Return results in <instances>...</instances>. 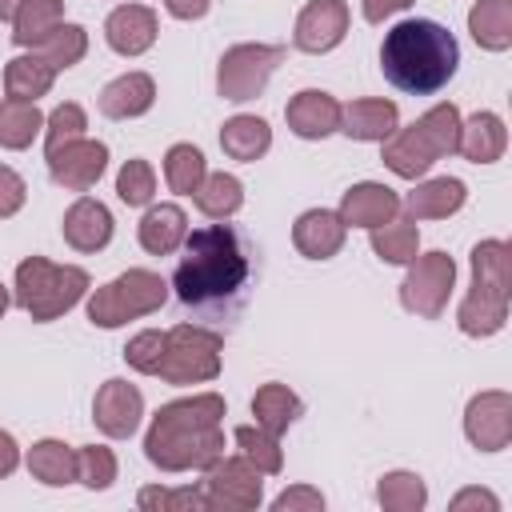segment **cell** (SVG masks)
Here are the masks:
<instances>
[{
    "instance_id": "1",
    "label": "cell",
    "mask_w": 512,
    "mask_h": 512,
    "mask_svg": "<svg viewBox=\"0 0 512 512\" xmlns=\"http://www.w3.org/2000/svg\"><path fill=\"white\" fill-rule=\"evenodd\" d=\"M252 244L232 224H204L184 236V256L172 272L176 300L204 316H232L248 300Z\"/></svg>"
},
{
    "instance_id": "2",
    "label": "cell",
    "mask_w": 512,
    "mask_h": 512,
    "mask_svg": "<svg viewBox=\"0 0 512 512\" xmlns=\"http://www.w3.org/2000/svg\"><path fill=\"white\" fill-rule=\"evenodd\" d=\"M224 396L200 392L188 400L164 404L144 436V456L160 472H192L208 468L212 460L224 456Z\"/></svg>"
},
{
    "instance_id": "3",
    "label": "cell",
    "mask_w": 512,
    "mask_h": 512,
    "mask_svg": "<svg viewBox=\"0 0 512 512\" xmlns=\"http://www.w3.org/2000/svg\"><path fill=\"white\" fill-rule=\"evenodd\" d=\"M460 64L456 36L436 20H400L380 44V72L408 96L440 92Z\"/></svg>"
},
{
    "instance_id": "4",
    "label": "cell",
    "mask_w": 512,
    "mask_h": 512,
    "mask_svg": "<svg viewBox=\"0 0 512 512\" xmlns=\"http://www.w3.org/2000/svg\"><path fill=\"white\" fill-rule=\"evenodd\" d=\"M508 296H512V248L504 240H480L472 248V292L456 312L460 332L496 336L508 320Z\"/></svg>"
},
{
    "instance_id": "5",
    "label": "cell",
    "mask_w": 512,
    "mask_h": 512,
    "mask_svg": "<svg viewBox=\"0 0 512 512\" xmlns=\"http://www.w3.org/2000/svg\"><path fill=\"white\" fill-rule=\"evenodd\" d=\"M456 136H460V112H456V104H436L416 124H408V128H400V132L388 136L384 164L396 176L416 180L436 160H444V156L456 152Z\"/></svg>"
},
{
    "instance_id": "6",
    "label": "cell",
    "mask_w": 512,
    "mask_h": 512,
    "mask_svg": "<svg viewBox=\"0 0 512 512\" xmlns=\"http://www.w3.org/2000/svg\"><path fill=\"white\" fill-rule=\"evenodd\" d=\"M84 292H88V272L76 264H52L44 256H28L16 264V292L12 296L40 324L76 308Z\"/></svg>"
},
{
    "instance_id": "7",
    "label": "cell",
    "mask_w": 512,
    "mask_h": 512,
    "mask_svg": "<svg viewBox=\"0 0 512 512\" xmlns=\"http://www.w3.org/2000/svg\"><path fill=\"white\" fill-rule=\"evenodd\" d=\"M168 300V284L148 272V268H128L116 280H108L104 288H96L88 296V320L96 328H120L136 316L160 312V304Z\"/></svg>"
},
{
    "instance_id": "8",
    "label": "cell",
    "mask_w": 512,
    "mask_h": 512,
    "mask_svg": "<svg viewBox=\"0 0 512 512\" xmlns=\"http://www.w3.org/2000/svg\"><path fill=\"white\" fill-rule=\"evenodd\" d=\"M220 352L224 340L196 324H176L164 332V356L156 376L164 384H204L220 376Z\"/></svg>"
},
{
    "instance_id": "9",
    "label": "cell",
    "mask_w": 512,
    "mask_h": 512,
    "mask_svg": "<svg viewBox=\"0 0 512 512\" xmlns=\"http://www.w3.org/2000/svg\"><path fill=\"white\" fill-rule=\"evenodd\" d=\"M284 60V48L280 44H236L220 56V68H216V88L224 100H256L268 84V76L276 72V64Z\"/></svg>"
},
{
    "instance_id": "10",
    "label": "cell",
    "mask_w": 512,
    "mask_h": 512,
    "mask_svg": "<svg viewBox=\"0 0 512 512\" xmlns=\"http://www.w3.org/2000/svg\"><path fill=\"white\" fill-rule=\"evenodd\" d=\"M456 288V260L448 252H416V260L408 264V276L400 284V300L408 312L424 316V320H436L448 304Z\"/></svg>"
},
{
    "instance_id": "11",
    "label": "cell",
    "mask_w": 512,
    "mask_h": 512,
    "mask_svg": "<svg viewBox=\"0 0 512 512\" xmlns=\"http://www.w3.org/2000/svg\"><path fill=\"white\" fill-rule=\"evenodd\" d=\"M204 500L216 512H248L260 508L264 500V472L256 464H248L244 456H220L204 468Z\"/></svg>"
},
{
    "instance_id": "12",
    "label": "cell",
    "mask_w": 512,
    "mask_h": 512,
    "mask_svg": "<svg viewBox=\"0 0 512 512\" xmlns=\"http://www.w3.org/2000/svg\"><path fill=\"white\" fill-rule=\"evenodd\" d=\"M464 432L480 452H500L512 440V396L492 388L468 400L464 412Z\"/></svg>"
},
{
    "instance_id": "13",
    "label": "cell",
    "mask_w": 512,
    "mask_h": 512,
    "mask_svg": "<svg viewBox=\"0 0 512 512\" xmlns=\"http://www.w3.org/2000/svg\"><path fill=\"white\" fill-rule=\"evenodd\" d=\"M104 168H108V148L100 140H88V136L48 152V172L68 192H88L104 176Z\"/></svg>"
},
{
    "instance_id": "14",
    "label": "cell",
    "mask_w": 512,
    "mask_h": 512,
    "mask_svg": "<svg viewBox=\"0 0 512 512\" xmlns=\"http://www.w3.org/2000/svg\"><path fill=\"white\" fill-rule=\"evenodd\" d=\"M140 416H144V396L136 384L128 380H104L96 400H92V420L104 436L112 440H124L140 428Z\"/></svg>"
},
{
    "instance_id": "15",
    "label": "cell",
    "mask_w": 512,
    "mask_h": 512,
    "mask_svg": "<svg viewBox=\"0 0 512 512\" xmlns=\"http://www.w3.org/2000/svg\"><path fill=\"white\" fill-rule=\"evenodd\" d=\"M348 32V4L344 0H312L296 16V48L300 52H332Z\"/></svg>"
},
{
    "instance_id": "16",
    "label": "cell",
    "mask_w": 512,
    "mask_h": 512,
    "mask_svg": "<svg viewBox=\"0 0 512 512\" xmlns=\"http://www.w3.org/2000/svg\"><path fill=\"white\" fill-rule=\"evenodd\" d=\"M284 116H288V128L300 140H324L328 132L340 128V100L320 92V88H304L288 100Z\"/></svg>"
},
{
    "instance_id": "17",
    "label": "cell",
    "mask_w": 512,
    "mask_h": 512,
    "mask_svg": "<svg viewBox=\"0 0 512 512\" xmlns=\"http://www.w3.org/2000/svg\"><path fill=\"white\" fill-rule=\"evenodd\" d=\"M400 212V196L388 188V184H352L340 200V220L352 224V228H380L388 220H396Z\"/></svg>"
},
{
    "instance_id": "18",
    "label": "cell",
    "mask_w": 512,
    "mask_h": 512,
    "mask_svg": "<svg viewBox=\"0 0 512 512\" xmlns=\"http://www.w3.org/2000/svg\"><path fill=\"white\" fill-rule=\"evenodd\" d=\"M344 236H348V224L340 220V212H328V208H312L304 212L296 224H292V244L300 256L308 260H328L344 248Z\"/></svg>"
},
{
    "instance_id": "19",
    "label": "cell",
    "mask_w": 512,
    "mask_h": 512,
    "mask_svg": "<svg viewBox=\"0 0 512 512\" xmlns=\"http://www.w3.org/2000/svg\"><path fill=\"white\" fill-rule=\"evenodd\" d=\"M104 36L108 48L120 56H140L152 48L156 40V12L148 4H120L108 20H104Z\"/></svg>"
},
{
    "instance_id": "20",
    "label": "cell",
    "mask_w": 512,
    "mask_h": 512,
    "mask_svg": "<svg viewBox=\"0 0 512 512\" xmlns=\"http://www.w3.org/2000/svg\"><path fill=\"white\" fill-rule=\"evenodd\" d=\"M64 240L76 248V252H100L108 240H112V212L92 200V196H80L68 212H64V224H60Z\"/></svg>"
},
{
    "instance_id": "21",
    "label": "cell",
    "mask_w": 512,
    "mask_h": 512,
    "mask_svg": "<svg viewBox=\"0 0 512 512\" xmlns=\"http://www.w3.org/2000/svg\"><path fill=\"white\" fill-rule=\"evenodd\" d=\"M508 148V128L496 112H476L468 120H460V136H456V152L472 164H492L500 160Z\"/></svg>"
},
{
    "instance_id": "22",
    "label": "cell",
    "mask_w": 512,
    "mask_h": 512,
    "mask_svg": "<svg viewBox=\"0 0 512 512\" xmlns=\"http://www.w3.org/2000/svg\"><path fill=\"white\" fill-rule=\"evenodd\" d=\"M156 100V84L148 72H124L116 76L112 84H104L100 92V112L108 120H132V116H144Z\"/></svg>"
},
{
    "instance_id": "23",
    "label": "cell",
    "mask_w": 512,
    "mask_h": 512,
    "mask_svg": "<svg viewBox=\"0 0 512 512\" xmlns=\"http://www.w3.org/2000/svg\"><path fill=\"white\" fill-rule=\"evenodd\" d=\"M396 104L392 100H352L340 104V132H348L352 140H388L396 132Z\"/></svg>"
},
{
    "instance_id": "24",
    "label": "cell",
    "mask_w": 512,
    "mask_h": 512,
    "mask_svg": "<svg viewBox=\"0 0 512 512\" xmlns=\"http://www.w3.org/2000/svg\"><path fill=\"white\" fill-rule=\"evenodd\" d=\"M464 200H468V192H464V184L456 176H436V180L416 184L408 192L404 208L412 212V220H444V216L460 212Z\"/></svg>"
},
{
    "instance_id": "25",
    "label": "cell",
    "mask_w": 512,
    "mask_h": 512,
    "mask_svg": "<svg viewBox=\"0 0 512 512\" xmlns=\"http://www.w3.org/2000/svg\"><path fill=\"white\" fill-rule=\"evenodd\" d=\"M188 236V216L180 204H152L140 220V248L152 256H168L184 244Z\"/></svg>"
},
{
    "instance_id": "26",
    "label": "cell",
    "mask_w": 512,
    "mask_h": 512,
    "mask_svg": "<svg viewBox=\"0 0 512 512\" xmlns=\"http://www.w3.org/2000/svg\"><path fill=\"white\" fill-rule=\"evenodd\" d=\"M468 32L480 48L504 52L512 44V0H476L468 12Z\"/></svg>"
},
{
    "instance_id": "27",
    "label": "cell",
    "mask_w": 512,
    "mask_h": 512,
    "mask_svg": "<svg viewBox=\"0 0 512 512\" xmlns=\"http://www.w3.org/2000/svg\"><path fill=\"white\" fill-rule=\"evenodd\" d=\"M60 24H64V0H20L12 16V40L20 48H36Z\"/></svg>"
},
{
    "instance_id": "28",
    "label": "cell",
    "mask_w": 512,
    "mask_h": 512,
    "mask_svg": "<svg viewBox=\"0 0 512 512\" xmlns=\"http://www.w3.org/2000/svg\"><path fill=\"white\" fill-rule=\"evenodd\" d=\"M300 396L288 388V384H264L256 396H252V416H256V424L264 428V432H272V436H280V432H288L292 424H296V416H300Z\"/></svg>"
},
{
    "instance_id": "29",
    "label": "cell",
    "mask_w": 512,
    "mask_h": 512,
    "mask_svg": "<svg viewBox=\"0 0 512 512\" xmlns=\"http://www.w3.org/2000/svg\"><path fill=\"white\" fill-rule=\"evenodd\" d=\"M220 148L232 160H260L272 148V128L260 116H232L220 128Z\"/></svg>"
},
{
    "instance_id": "30",
    "label": "cell",
    "mask_w": 512,
    "mask_h": 512,
    "mask_svg": "<svg viewBox=\"0 0 512 512\" xmlns=\"http://www.w3.org/2000/svg\"><path fill=\"white\" fill-rule=\"evenodd\" d=\"M28 472L48 488H64L76 480V452L64 440H40L28 448Z\"/></svg>"
},
{
    "instance_id": "31",
    "label": "cell",
    "mask_w": 512,
    "mask_h": 512,
    "mask_svg": "<svg viewBox=\"0 0 512 512\" xmlns=\"http://www.w3.org/2000/svg\"><path fill=\"white\" fill-rule=\"evenodd\" d=\"M52 80H56V68H48L36 52H32V56H16V60H8V68H4L8 100H28V104H36V100L52 88Z\"/></svg>"
},
{
    "instance_id": "32",
    "label": "cell",
    "mask_w": 512,
    "mask_h": 512,
    "mask_svg": "<svg viewBox=\"0 0 512 512\" xmlns=\"http://www.w3.org/2000/svg\"><path fill=\"white\" fill-rule=\"evenodd\" d=\"M192 196H196V208H200L208 220H228V216H236L240 204H244V184H240L232 172H208Z\"/></svg>"
},
{
    "instance_id": "33",
    "label": "cell",
    "mask_w": 512,
    "mask_h": 512,
    "mask_svg": "<svg viewBox=\"0 0 512 512\" xmlns=\"http://www.w3.org/2000/svg\"><path fill=\"white\" fill-rule=\"evenodd\" d=\"M40 128H44V116L36 104H28V100H4L0 104V148L20 152L36 140Z\"/></svg>"
},
{
    "instance_id": "34",
    "label": "cell",
    "mask_w": 512,
    "mask_h": 512,
    "mask_svg": "<svg viewBox=\"0 0 512 512\" xmlns=\"http://www.w3.org/2000/svg\"><path fill=\"white\" fill-rule=\"evenodd\" d=\"M372 232V252L388 264H412L416 260V248H420V232H416V220H388L380 228H368Z\"/></svg>"
},
{
    "instance_id": "35",
    "label": "cell",
    "mask_w": 512,
    "mask_h": 512,
    "mask_svg": "<svg viewBox=\"0 0 512 512\" xmlns=\"http://www.w3.org/2000/svg\"><path fill=\"white\" fill-rule=\"evenodd\" d=\"M48 68H72V64H80V56L88 52V32L80 28V24H60L56 32H48L36 48H32Z\"/></svg>"
},
{
    "instance_id": "36",
    "label": "cell",
    "mask_w": 512,
    "mask_h": 512,
    "mask_svg": "<svg viewBox=\"0 0 512 512\" xmlns=\"http://www.w3.org/2000/svg\"><path fill=\"white\" fill-rule=\"evenodd\" d=\"M204 176H208V168H204V152L200 148H192V144H172L168 148V156H164V180H168L172 192L192 196Z\"/></svg>"
},
{
    "instance_id": "37",
    "label": "cell",
    "mask_w": 512,
    "mask_h": 512,
    "mask_svg": "<svg viewBox=\"0 0 512 512\" xmlns=\"http://www.w3.org/2000/svg\"><path fill=\"white\" fill-rule=\"evenodd\" d=\"M376 500L388 512H420L424 500H428V488H424V480L416 472H388L376 484Z\"/></svg>"
},
{
    "instance_id": "38",
    "label": "cell",
    "mask_w": 512,
    "mask_h": 512,
    "mask_svg": "<svg viewBox=\"0 0 512 512\" xmlns=\"http://www.w3.org/2000/svg\"><path fill=\"white\" fill-rule=\"evenodd\" d=\"M236 448H240V456H244L248 464H256L264 476H272V472L284 468V452H280L276 436L264 432L260 424H256V428H252V424H240V428H236Z\"/></svg>"
},
{
    "instance_id": "39",
    "label": "cell",
    "mask_w": 512,
    "mask_h": 512,
    "mask_svg": "<svg viewBox=\"0 0 512 512\" xmlns=\"http://www.w3.org/2000/svg\"><path fill=\"white\" fill-rule=\"evenodd\" d=\"M84 128H88V116H84V108L80 104H56L52 108V116L44 120V148L48 152H56V148H64V144H72V140H80L84 136Z\"/></svg>"
},
{
    "instance_id": "40",
    "label": "cell",
    "mask_w": 512,
    "mask_h": 512,
    "mask_svg": "<svg viewBox=\"0 0 512 512\" xmlns=\"http://www.w3.org/2000/svg\"><path fill=\"white\" fill-rule=\"evenodd\" d=\"M136 504L144 512H200V508H208L204 488H140Z\"/></svg>"
},
{
    "instance_id": "41",
    "label": "cell",
    "mask_w": 512,
    "mask_h": 512,
    "mask_svg": "<svg viewBox=\"0 0 512 512\" xmlns=\"http://www.w3.org/2000/svg\"><path fill=\"white\" fill-rule=\"evenodd\" d=\"M156 192V172L148 160H124L120 176H116V196L128 204V208H144Z\"/></svg>"
},
{
    "instance_id": "42",
    "label": "cell",
    "mask_w": 512,
    "mask_h": 512,
    "mask_svg": "<svg viewBox=\"0 0 512 512\" xmlns=\"http://www.w3.org/2000/svg\"><path fill=\"white\" fill-rule=\"evenodd\" d=\"M76 480H84L92 492L112 488V480H116V456H112V448H100V444L80 448L76 452Z\"/></svg>"
},
{
    "instance_id": "43",
    "label": "cell",
    "mask_w": 512,
    "mask_h": 512,
    "mask_svg": "<svg viewBox=\"0 0 512 512\" xmlns=\"http://www.w3.org/2000/svg\"><path fill=\"white\" fill-rule=\"evenodd\" d=\"M160 356H164V332H156V328H148V332H140V336H132V340L124 344L128 368H136V372H144V376H156Z\"/></svg>"
},
{
    "instance_id": "44",
    "label": "cell",
    "mask_w": 512,
    "mask_h": 512,
    "mask_svg": "<svg viewBox=\"0 0 512 512\" xmlns=\"http://www.w3.org/2000/svg\"><path fill=\"white\" fill-rule=\"evenodd\" d=\"M28 200V184L20 180V172H12L8 164H0V220L16 216Z\"/></svg>"
},
{
    "instance_id": "45",
    "label": "cell",
    "mask_w": 512,
    "mask_h": 512,
    "mask_svg": "<svg viewBox=\"0 0 512 512\" xmlns=\"http://www.w3.org/2000/svg\"><path fill=\"white\" fill-rule=\"evenodd\" d=\"M276 512H320L324 508V496L308 484H296V488H284L276 500H272Z\"/></svg>"
},
{
    "instance_id": "46",
    "label": "cell",
    "mask_w": 512,
    "mask_h": 512,
    "mask_svg": "<svg viewBox=\"0 0 512 512\" xmlns=\"http://www.w3.org/2000/svg\"><path fill=\"white\" fill-rule=\"evenodd\" d=\"M464 508H488V512H496V508H500V500H496L492 492H480V488H464V492L452 500V512H464Z\"/></svg>"
},
{
    "instance_id": "47",
    "label": "cell",
    "mask_w": 512,
    "mask_h": 512,
    "mask_svg": "<svg viewBox=\"0 0 512 512\" xmlns=\"http://www.w3.org/2000/svg\"><path fill=\"white\" fill-rule=\"evenodd\" d=\"M412 0H364V20L368 24H384L388 16H396V12H404Z\"/></svg>"
},
{
    "instance_id": "48",
    "label": "cell",
    "mask_w": 512,
    "mask_h": 512,
    "mask_svg": "<svg viewBox=\"0 0 512 512\" xmlns=\"http://www.w3.org/2000/svg\"><path fill=\"white\" fill-rule=\"evenodd\" d=\"M212 0H164V8L176 16V20H200L208 12Z\"/></svg>"
},
{
    "instance_id": "49",
    "label": "cell",
    "mask_w": 512,
    "mask_h": 512,
    "mask_svg": "<svg viewBox=\"0 0 512 512\" xmlns=\"http://www.w3.org/2000/svg\"><path fill=\"white\" fill-rule=\"evenodd\" d=\"M16 464H20V448H16V440H12L8 432H0V480L12 476Z\"/></svg>"
},
{
    "instance_id": "50",
    "label": "cell",
    "mask_w": 512,
    "mask_h": 512,
    "mask_svg": "<svg viewBox=\"0 0 512 512\" xmlns=\"http://www.w3.org/2000/svg\"><path fill=\"white\" fill-rule=\"evenodd\" d=\"M16 8H20V0H0V20H12Z\"/></svg>"
}]
</instances>
